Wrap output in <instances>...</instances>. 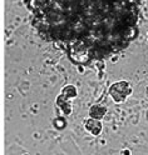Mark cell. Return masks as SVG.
<instances>
[{
	"label": "cell",
	"mask_w": 148,
	"mask_h": 155,
	"mask_svg": "<svg viewBox=\"0 0 148 155\" xmlns=\"http://www.w3.org/2000/svg\"><path fill=\"white\" fill-rule=\"evenodd\" d=\"M69 99H67V98H64V96L60 94L57 98V105H58V108L60 109L62 111H63V114L64 115H71V113H72V105H71V103L68 101Z\"/></svg>",
	"instance_id": "4"
},
{
	"label": "cell",
	"mask_w": 148,
	"mask_h": 155,
	"mask_svg": "<svg viewBox=\"0 0 148 155\" xmlns=\"http://www.w3.org/2000/svg\"><path fill=\"white\" fill-rule=\"evenodd\" d=\"M122 155H131V151L128 149H124V150H122Z\"/></svg>",
	"instance_id": "8"
},
{
	"label": "cell",
	"mask_w": 148,
	"mask_h": 155,
	"mask_svg": "<svg viewBox=\"0 0 148 155\" xmlns=\"http://www.w3.org/2000/svg\"><path fill=\"white\" fill-rule=\"evenodd\" d=\"M64 98H67V99H74L75 96H77V89H75V86L74 85H65L64 88L62 89V93H60Z\"/></svg>",
	"instance_id": "6"
},
{
	"label": "cell",
	"mask_w": 148,
	"mask_h": 155,
	"mask_svg": "<svg viewBox=\"0 0 148 155\" xmlns=\"http://www.w3.org/2000/svg\"><path fill=\"white\" fill-rule=\"evenodd\" d=\"M43 40L75 65L93 66L124 50L138 36L137 0H26Z\"/></svg>",
	"instance_id": "1"
},
{
	"label": "cell",
	"mask_w": 148,
	"mask_h": 155,
	"mask_svg": "<svg viewBox=\"0 0 148 155\" xmlns=\"http://www.w3.org/2000/svg\"><path fill=\"white\" fill-rule=\"evenodd\" d=\"M84 128L87 131H89L92 135L97 137L99 135L101 131H102V124H101V120H97V119H93V118H89L85 123H84Z\"/></svg>",
	"instance_id": "3"
},
{
	"label": "cell",
	"mask_w": 148,
	"mask_h": 155,
	"mask_svg": "<svg viewBox=\"0 0 148 155\" xmlns=\"http://www.w3.org/2000/svg\"><path fill=\"white\" fill-rule=\"evenodd\" d=\"M105 113H107V109L104 108V106L97 105V104H95V105H92L91 109H89V111H88V114H89L91 118L97 119V120L103 119L104 115H105Z\"/></svg>",
	"instance_id": "5"
},
{
	"label": "cell",
	"mask_w": 148,
	"mask_h": 155,
	"mask_svg": "<svg viewBox=\"0 0 148 155\" xmlns=\"http://www.w3.org/2000/svg\"><path fill=\"white\" fill-rule=\"evenodd\" d=\"M132 94V86L128 81L113 83L109 88V95L115 103H123Z\"/></svg>",
	"instance_id": "2"
},
{
	"label": "cell",
	"mask_w": 148,
	"mask_h": 155,
	"mask_svg": "<svg viewBox=\"0 0 148 155\" xmlns=\"http://www.w3.org/2000/svg\"><path fill=\"white\" fill-rule=\"evenodd\" d=\"M53 124H54V127H55L57 129L63 130V129L65 128V125H67V120H65L64 118H57V119L53 121Z\"/></svg>",
	"instance_id": "7"
}]
</instances>
